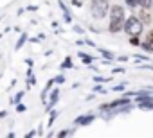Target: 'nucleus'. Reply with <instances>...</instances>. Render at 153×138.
<instances>
[{
	"instance_id": "9",
	"label": "nucleus",
	"mask_w": 153,
	"mask_h": 138,
	"mask_svg": "<svg viewBox=\"0 0 153 138\" xmlns=\"http://www.w3.org/2000/svg\"><path fill=\"white\" fill-rule=\"evenodd\" d=\"M130 43H131V45H135V47H137V45H140V41H139V38H137V36H131Z\"/></svg>"
},
{
	"instance_id": "4",
	"label": "nucleus",
	"mask_w": 153,
	"mask_h": 138,
	"mask_svg": "<svg viewBox=\"0 0 153 138\" xmlns=\"http://www.w3.org/2000/svg\"><path fill=\"white\" fill-rule=\"evenodd\" d=\"M142 47H144V48H148V50H153V29L146 34V41L142 43Z\"/></svg>"
},
{
	"instance_id": "2",
	"label": "nucleus",
	"mask_w": 153,
	"mask_h": 138,
	"mask_svg": "<svg viewBox=\"0 0 153 138\" xmlns=\"http://www.w3.org/2000/svg\"><path fill=\"white\" fill-rule=\"evenodd\" d=\"M123 31H124L128 36H139V34L142 32V22H140L137 16H130L128 20H124Z\"/></svg>"
},
{
	"instance_id": "8",
	"label": "nucleus",
	"mask_w": 153,
	"mask_h": 138,
	"mask_svg": "<svg viewBox=\"0 0 153 138\" xmlns=\"http://www.w3.org/2000/svg\"><path fill=\"white\" fill-rule=\"evenodd\" d=\"M124 2H126L128 7H135V6H139V0H124Z\"/></svg>"
},
{
	"instance_id": "3",
	"label": "nucleus",
	"mask_w": 153,
	"mask_h": 138,
	"mask_svg": "<svg viewBox=\"0 0 153 138\" xmlns=\"http://www.w3.org/2000/svg\"><path fill=\"white\" fill-rule=\"evenodd\" d=\"M90 11L94 18H103L108 13V0H92L90 4Z\"/></svg>"
},
{
	"instance_id": "5",
	"label": "nucleus",
	"mask_w": 153,
	"mask_h": 138,
	"mask_svg": "<svg viewBox=\"0 0 153 138\" xmlns=\"http://www.w3.org/2000/svg\"><path fill=\"white\" fill-rule=\"evenodd\" d=\"M92 120H94L92 115H88V117H79V118H76V124H79V126H88Z\"/></svg>"
},
{
	"instance_id": "6",
	"label": "nucleus",
	"mask_w": 153,
	"mask_h": 138,
	"mask_svg": "<svg viewBox=\"0 0 153 138\" xmlns=\"http://www.w3.org/2000/svg\"><path fill=\"white\" fill-rule=\"evenodd\" d=\"M151 2H153V0H139V6H142L144 9H149L151 7Z\"/></svg>"
},
{
	"instance_id": "7",
	"label": "nucleus",
	"mask_w": 153,
	"mask_h": 138,
	"mask_svg": "<svg viewBox=\"0 0 153 138\" xmlns=\"http://www.w3.org/2000/svg\"><path fill=\"white\" fill-rule=\"evenodd\" d=\"M139 20H140V22H149V15L142 9V11H140V18H139Z\"/></svg>"
},
{
	"instance_id": "1",
	"label": "nucleus",
	"mask_w": 153,
	"mask_h": 138,
	"mask_svg": "<svg viewBox=\"0 0 153 138\" xmlns=\"http://www.w3.org/2000/svg\"><path fill=\"white\" fill-rule=\"evenodd\" d=\"M124 9L121 6H112L110 9V32H119L123 31L124 25Z\"/></svg>"
}]
</instances>
